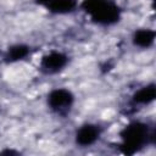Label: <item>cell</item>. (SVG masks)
<instances>
[{"label": "cell", "instance_id": "cell-1", "mask_svg": "<svg viewBox=\"0 0 156 156\" xmlns=\"http://www.w3.org/2000/svg\"><path fill=\"white\" fill-rule=\"evenodd\" d=\"M119 136L122 139L121 151L126 155H133L154 139V132L150 130L146 123L133 121L121 130Z\"/></svg>", "mask_w": 156, "mask_h": 156}, {"label": "cell", "instance_id": "cell-2", "mask_svg": "<svg viewBox=\"0 0 156 156\" xmlns=\"http://www.w3.org/2000/svg\"><path fill=\"white\" fill-rule=\"evenodd\" d=\"M80 7L98 24L111 26L121 20V9L112 0H83Z\"/></svg>", "mask_w": 156, "mask_h": 156}, {"label": "cell", "instance_id": "cell-3", "mask_svg": "<svg viewBox=\"0 0 156 156\" xmlns=\"http://www.w3.org/2000/svg\"><path fill=\"white\" fill-rule=\"evenodd\" d=\"M46 102L51 111H54L57 115L63 116V115H67L69 110L72 108L73 102H74V95L68 89L57 88V89L51 90L48 94Z\"/></svg>", "mask_w": 156, "mask_h": 156}, {"label": "cell", "instance_id": "cell-4", "mask_svg": "<svg viewBox=\"0 0 156 156\" xmlns=\"http://www.w3.org/2000/svg\"><path fill=\"white\" fill-rule=\"evenodd\" d=\"M68 63V56L61 51H50L45 54L39 63V68L45 74H55L62 71Z\"/></svg>", "mask_w": 156, "mask_h": 156}, {"label": "cell", "instance_id": "cell-5", "mask_svg": "<svg viewBox=\"0 0 156 156\" xmlns=\"http://www.w3.org/2000/svg\"><path fill=\"white\" fill-rule=\"evenodd\" d=\"M100 134L101 129L99 126L93 123H85L77 129L76 143L80 146H90L100 138Z\"/></svg>", "mask_w": 156, "mask_h": 156}, {"label": "cell", "instance_id": "cell-6", "mask_svg": "<svg viewBox=\"0 0 156 156\" xmlns=\"http://www.w3.org/2000/svg\"><path fill=\"white\" fill-rule=\"evenodd\" d=\"M37 2L44 6L48 11L57 15L69 13L77 7L76 0H37Z\"/></svg>", "mask_w": 156, "mask_h": 156}, {"label": "cell", "instance_id": "cell-7", "mask_svg": "<svg viewBox=\"0 0 156 156\" xmlns=\"http://www.w3.org/2000/svg\"><path fill=\"white\" fill-rule=\"evenodd\" d=\"M29 52H30V49L28 45H24V44L12 45L6 50V52L4 55V61L6 63L18 62V61L24 60L29 55Z\"/></svg>", "mask_w": 156, "mask_h": 156}, {"label": "cell", "instance_id": "cell-8", "mask_svg": "<svg viewBox=\"0 0 156 156\" xmlns=\"http://www.w3.org/2000/svg\"><path fill=\"white\" fill-rule=\"evenodd\" d=\"M155 37H156L155 30H152L150 28H140V29L135 30L133 34V44L135 46L147 49V48L152 46V44L155 41Z\"/></svg>", "mask_w": 156, "mask_h": 156}, {"label": "cell", "instance_id": "cell-9", "mask_svg": "<svg viewBox=\"0 0 156 156\" xmlns=\"http://www.w3.org/2000/svg\"><path fill=\"white\" fill-rule=\"evenodd\" d=\"M156 98V88L155 84H149L145 85L140 89H138L133 96H132V101L135 105H149L150 102H152Z\"/></svg>", "mask_w": 156, "mask_h": 156}, {"label": "cell", "instance_id": "cell-10", "mask_svg": "<svg viewBox=\"0 0 156 156\" xmlns=\"http://www.w3.org/2000/svg\"><path fill=\"white\" fill-rule=\"evenodd\" d=\"M0 154H17V152L13 150H5V151H1Z\"/></svg>", "mask_w": 156, "mask_h": 156}]
</instances>
